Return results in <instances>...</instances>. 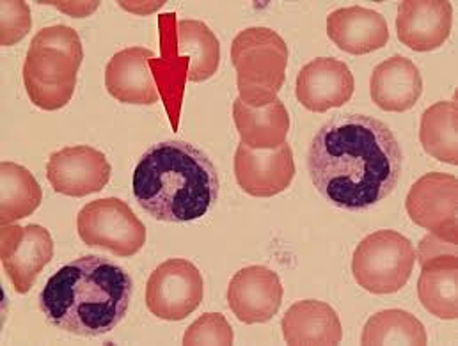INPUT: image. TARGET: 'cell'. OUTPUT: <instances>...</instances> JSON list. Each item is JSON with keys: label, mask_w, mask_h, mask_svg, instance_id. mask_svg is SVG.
Wrapping results in <instances>:
<instances>
[{"label": "cell", "mask_w": 458, "mask_h": 346, "mask_svg": "<svg viewBox=\"0 0 458 346\" xmlns=\"http://www.w3.org/2000/svg\"><path fill=\"white\" fill-rule=\"evenodd\" d=\"M84 50L77 30L68 25L41 29L30 41L23 64V84L30 104L59 111L70 104Z\"/></svg>", "instance_id": "obj_4"}, {"label": "cell", "mask_w": 458, "mask_h": 346, "mask_svg": "<svg viewBox=\"0 0 458 346\" xmlns=\"http://www.w3.org/2000/svg\"><path fill=\"white\" fill-rule=\"evenodd\" d=\"M234 334L223 313H205L185 333L183 345H233Z\"/></svg>", "instance_id": "obj_26"}, {"label": "cell", "mask_w": 458, "mask_h": 346, "mask_svg": "<svg viewBox=\"0 0 458 346\" xmlns=\"http://www.w3.org/2000/svg\"><path fill=\"white\" fill-rule=\"evenodd\" d=\"M288 345H340L344 327L338 313L320 300L295 302L281 322Z\"/></svg>", "instance_id": "obj_20"}, {"label": "cell", "mask_w": 458, "mask_h": 346, "mask_svg": "<svg viewBox=\"0 0 458 346\" xmlns=\"http://www.w3.org/2000/svg\"><path fill=\"white\" fill-rule=\"evenodd\" d=\"M233 121L240 142L254 149H276L286 142L290 115L277 98L267 107H249L240 98L233 102Z\"/></svg>", "instance_id": "obj_22"}, {"label": "cell", "mask_w": 458, "mask_h": 346, "mask_svg": "<svg viewBox=\"0 0 458 346\" xmlns=\"http://www.w3.org/2000/svg\"><path fill=\"white\" fill-rule=\"evenodd\" d=\"M414 265L416 250L409 238L398 231H375L353 250L352 274L362 290L389 295L409 283Z\"/></svg>", "instance_id": "obj_6"}, {"label": "cell", "mask_w": 458, "mask_h": 346, "mask_svg": "<svg viewBox=\"0 0 458 346\" xmlns=\"http://www.w3.org/2000/svg\"><path fill=\"white\" fill-rule=\"evenodd\" d=\"M423 324L402 309H386L373 315L362 329V345H427Z\"/></svg>", "instance_id": "obj_25"}, {"label": "cell", "mask_w": 458, "mask_h": 346, "mask_svg": "<svg viewBox=\"0 0 458 346\" xmlns=\"http://www.w3.org/2000/svg\"><path fill=\"white\" fill-rule=\"evenodd\" d=\"M81 240L89 247H98L119 257L137 254L146 243V228L133 210L117 198L88 203L77 217Z\"/></svg>", "instance_id": "obj_7"}, {"label": "cell", "mask_w": 458, "mask_h": 346, "mask_svg": "<svg viewBox=\"0 0 458 346\" xmlns=\"http://www.w3.org/2000/svg\"><path fill=\"white\" fill-rule=\"evenodd\" d=\"M423 93L420 68L403 55H393L380 63L369 80L373 104L387 113L411 111Z\"/></svg>", "instance_id": "obj_18"}, {"label": "cell", "mask_w": 458, "mask_h": 346, "mask_svg": "<svg viewBox=\"0 0 458 346\" xmlns=\"http://www.w3.org/2000/svg\"><path fill=\"white\" fill-rule=\"evenodd\" d=\"M421 265L418 281V297L421 306L441 320L458 318V257L457 252H448Z\"/></svg>", "instance_id": "obj_21"}, {"label": "cell", "mask_w": 458, "mask_h": 346, "mask_svg": "<svg viewBox=\"0 0 458 346\" xmlns=\"http://www.w3.org/2000/svg\"><path fill=\"white\" fill-rule=\"evenodd\" d=\"M205 283L199 268L183 257L158 265L146 284V306L160 320L182 322L203 302Z\"/></svg>", "instance_id": "obj_8"}, {"label": "cell", "mask_w": 458, "mask_h": 346, "mask_svg": "<svg viewBox=\"0 0 458 346\" xmlns=\"http://www.w3.org/2000/svg\"><path fill=\"white\" fill-rule=\"evenodd\" d=\"M240 100L249 107H267L277 100L288 66L286 41L268 27H249L231 43Z\"/></svg>", "instance_id": "obj_5"}, {"label": "cell", "mask_w": 458, "mask_h": 346, "mask_svg": "<svg viewBox=\"0 0 458 346\" xmlns=\"http://www.w3.org/2000/svg\"><path fill=\"white\" fill-rule=\"evenodd\" d=\"M32 27L30 7L23 0L0 2V43L11 46L21 41Z\"/></svg>", "instance_id": "obj_27"}, {"label": "cell", "mask_w": 458, "mask_h": 346, "mask_svg": "<svg viewBox=\"0 0 458 346\" xmlns=\"http://www.w3.org/2000/svg\"><path fill=\"white\" fill-rule=\"evenodd\" d=\"M0 224L9 226L38 210L43 192L29 169L14 162L0 165Z\"/></svg>", "instance_id": "obj_23"}, {"label": "cell", "mask_w": 458, "mask_h": 346, "mask_svg": "<svg viewBox=\"0 0 458 346\" xmlns=\"http://www.w3.org/2000/svg\"><path fill=\"white\" fill-rule=\"evenodd\" d=\"M454 7L448 0H405L398 7V39L416 52H434L450 38Z\"/></svg>", "instance_id": "obj_16"}, {"label": "cell", "mask_w": 458, "mask_h": 346, "mask_svg": "<svg viewBox=\"0 0 458 346\" xmlns=\"http://www.w3.org/2000/svg\"><path fill=\"white\" fill-rule=\"evenodd\" d=\"M295 176L293 151L284 142L276 149H254L240 142L234 153V178L252 198H272L284 192Z\"/></svg>", "instance_id": "obj_13"}, {"label": "cell", "mask_w": 458, "mask_h": 346, "mask_svg": "<svg viewBox=\"0 0 458 346\" xmlns=\"http://www.w3.org/2000/svg\"><path fill=\"white\" fill-rule=\"evenodd\" d=\"M130 274L100 256H82L59 268L39 293V309L57 329L75 336L109 334L128 313Z\"/></svg>", "instance_id": "obj_2"}, {"label": "cell", "mask_w": 458, "mask_h": 346, "mask_svg": "<svg viewBox=\"0 0 458 346\" xmlns=\"http://www.w3.org/2000/svg\"><path fill=\"white\" fill-rule=\"evenodd\" d=\"M403 153L393 130L369 115L331 117L313 137L308 171L315 189L336 208L362 212L398 185Z\"/></svg>", "instance_id": "obj_1"}, {"label": "cell", "mask_w": 458, "mask_h": 346, "mask_svg": "<svg viewBox=\"0 0 458 346\" xmlns=\"http://www.w3.org/2000/svg\"><path fill=\"white\" fill-rule=\"evenodd\" d=\"M219 173L205 151L185 140L153 144L133 171L139 207L160 223H192L219 199Z\"/></svg>", "instance_id": "obj_3"}, {"label": "cell", "mask_w": 458, "mask_h": 346, "mask_svg": "<svg viewBox=\"0 0 458 346\" xmlns=\"http://www.w3.org/2000/svg\"><path fill=\"white\" fill-rule=\"evenodd\" d=\"M160 48L173 52L187 66V80L205 82L221 64V43L203 21L176 20L174 13L158 18Z\"/></svg>", "instance_id": "obj_9"}, {"label": "cell", "mask_w": 458, "mask_h": 346, "mask_svg": "<svg viewBox=\"0 0 458 346\" xmlns=\"http://www.w3.org/2000/svg\"><path fill=\"white\" fill-rule=\"evenodd\" d=\"M353 89V75L344 61L317 57L299 72L295 97L308 111L327 113L348 104Z\"/></svg>", "instance_id": "obj_15"}, {"label": "cell", "mask_w": 458, "mask_h": 346, "mask_svg": "<svg viewBox=\"0 0 458 346\" xmlns=\"http://www.w3.org/2000/svg\"><path fill=\"white\" fill-rule=\"evenodd\" d=\"M281 302V279L267 266H245L229 281V309L242 324L254 325L272 320L277 315Z\"/></svg>", "instance_id": "obj_14"}, {"label": "cell", "mask_w": 458, "mask_h": 346, "mask_svg": "<svg viewBox=\"0 0 458 346\" xmlns=\"http://www.w3.org/2000/svg\"><path fill=\"white\" fill-rule=\"evenodd\" d=\"M155 54L144 46H130L113 55L106 68V88L121 104L153 105L158 91L149 70Z\"/></svg>", "instance_id": "obj_17"}, {"label": "cell", "mask_w": 458, "mask_h": 346, "mask_svg": "<svg viewBox=\"0 0 458 346\" xmlns=\"http://www.w3.org/2000/svg\"><path fill=\"white\" fill-rule=\"evenodd\" d=\"M54 256V240L47 228L39 224L2 226L0 257L2 266L13 283L16 293L25 295L38 275Z\"/></svg>", "instance_id": "obj_11"}, {"label": "cell", "mask_w": 458, "mask_h": 346, "mask_svg": "<svg viewBox=\"0 0 458 346\" xmlns=\"http://www.w3.org/2000/svg\"><path fill=\"white\" fill-rule=\"evenodd\" d=\"M420 140L430 156L457 165L458 107L455 102H439L423 113Z\"/></svg>", "instance_id": "obj_24"}, {"label": "cell", "mask_w": 458, "mask_h": 346, "mask_svg": "<svg viewBox=\"0 0 458 346\" xmlns=\"http://www.w3.org/2000/svg\"><path fill=\"white\" fill-rule=\"evenodd\" d=\"M405 208L416 226L457 243L458 181L454 174L428 173L421 176L411 187Z\"/></svg>", "instance_id": "obj_10"}, {"label": "cell", "mask_w": 458, "mask_h": 346, "mask_svg": "<svg viewBox=\"0 0 458 346\" xmlns=\"http://www.w3.org/2000/svg\"><path fill=\"white\" fill-rule=\"evenodd\" d=\"M113 167L107 156L91 146H68L55 151L47 164V178L55 192L84 198L106 189Z\"/></svg>", "instance_id": "obj_12"}, {"label": "cell", "mask_w": 458, "mask_h": 346, "mask_svg": "<svg viewBox=\"0 0 458 346\" xmlns=\"http://www.w3.org/2000/svg\"><path fill=\"white\" fill-rule=\"evenodd\" d=\"M327 34L338 48L352 55L380 50L389 41L386 18L362 5L333 11L327 18Z\"/></svg>", "instance_id": "obj_19"}]
</instances>
